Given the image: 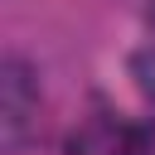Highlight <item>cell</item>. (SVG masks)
I'll return each instance as SVG.
<instances>
[{"label": "cell", "instance_id": "7a4b0ae2", "mask_svg": "<svg viewBox=\"0 0 155 155\" xmlns=\"http://www.w3.org/2000/svg\"><path fill=\"white\" fill-rule=\"evenodd\" d=\"M131 78H136V87H140L145 97H155V48L131 53Z\"/></svg>", "mask_w": 155, "mask_h": 155}, {"label": "cell", "instance_id": "6da1fadb", "mask_svg": "<svg viewBox=\"0 0 155 155\" xmlns=\"http://www.w3.org/2000/svg\"><path fill=\"white\" fill-rule=\"evenodd\" d=\"M34 111H39V78L19 53H10L0 63V145L5 150H19L34 136Z\"/></svg>", "mask_w": 155, "mask_h": 155}]
</instances>
